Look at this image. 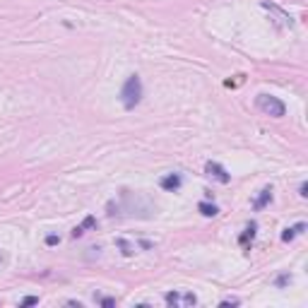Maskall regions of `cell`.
Masks as SVG:
<instances>
[{
    "label": "cell",
    "mask_w": 308,
    "mask_h": 308,
    "mask_svg": "<svg viewBox=\"0 0 308 308\" xmlns=\"http://www.w3.org/2000/svg\"><path fill=\"white\" fill-rule=\"evenodd\" d=\"M56 243H61V239H58L56 234H51V236H46V246H56Z\"/></svg>",
    "instance_id": "15"
},
{
    "label": "cell",
    "mask_w": 308,
    "mask_h": 308,
    "mask_svg": "<svg viewBox=\"0 0 308 308\" xmlns=\"http://www.w3.org/2000/svg\"><path fill=\"white\" fill-rule=\"evenodd\" d=\"M99 304L104 308H113L116 306V299H111V296H104V299H99Z\"/></svg>",
    "instance_id": "12"
},
{
    "label": "cell",
    "mask_w": 308,
    "mask_h": 308,
    "mask_svg": "<svg viewBox=\"0 0 308 308\" xmlns=\"http://www.w3.org/2000/svg\"><path fill=\"white\" fill-rule=\"evenodd\" d=\"M289 282H292V277H289V275H279L275 284H277V287H284V284H289Z\"/></svg>",
    "instance_id": "14"
},
{
    "label": "cell",
    "mask_w": 308,
    "mask_h": 308,
    "mask_svg": "<svg viewBox=\"0 0 308 308\" xmlns=\"http://www.w3.org/2000/svg\"><path fill=\"white\" fill-rule=\"evenodd\" d=\"M121 101L128 111H132L140 101H142V82H140V75H130L125 80L123 89H121Z\"/></svg>",
    "instance_id": "1"
},
{
    "label": "cell",
    "mask_w": 308,
    "mask_h": 308,
    "mask_svg": "<svg viewBox=\"0 0 308 308\" xmlns=\"http://www.w3.org/2000/svg\"><path fill=\"white\" fill-rule=\"evenodd\" d=\"M94 224H97V219H94V217H84L82 227H75V229H72V239L82 236V234H84V229H89V227H94Z\"/></svg>",
    "instance_id": "10"
},
{
    "label": "cell",
    "mask_w": 308,
    "mask_h": 308,
    "mask_svg": "<svg viewBox=\"0 0 308 308\" xmlns=\"http://www.w3.org/2000/svg\"><path fill=\"white\" fill-rule=\"evenodd\" d=\"M255 106H258L262 113L272 116V118H282V116L287 113V106H284L277 97H272V94H258V97H255Z\"/></svg>",
    "instance_id": "2"
},
{
    "label": "cell",
    "mask_w": 308,
    "mask_h": 308,
    "mask_svg": "<svg viewBox=\"0 0 308 308\" xmlns=\"http://www.w3.org/2000/svg\"><path fill=\"white\" fill-rule=\"evenodd\" d=\"M181 183H183V181H181L178 174H166V176L159 178V188L166 190V193H176V190L181 188Z\"/></svg>",
    "instance_id": "5"
},
{
    "label": "cell",
    "mask_w": 308,
    "mask_h": 308,
    "mask_svg": "<svg viewBox=\"0 0 308 308\" xmlns=\"http://www.w3.org/2000/svg\"><path fill=\"white\" fill-rule=\"evenodd\" d=\"M255 231H258V224H255V222H250V224H248V229L239 236V243H241L243 248H248V243H253V239H255Z\"/></svg>",
    "instance_id": "8"
},
{
    "label": "cell",
    "mask_w": 308,
    "mask_h": 308,
    "mask_svg": "<svg viewBox=\"0 0 308 308\" xmlns=\"http://www.w3.org/2000/svg\"><path fill=\"white\" fill-rule=\"evenodd\" d=\"M272 202V188L267 185V188H262L260 190V195H258V200L253 202V210H262L265 205H270Z\"/></svg>",
    "instance_id": "6"
},
{
    "label": "cell",
    "mask_w": 308,
    "mask_h": 308,
    "mask_svg": "<svg viewBox=\"0 0 308 308\" xmlns=\"http://www.w3.org/2000/svg\"><path fill=\"white\" fill-rule=\"evenodd\" d=\"M205 171H207V176H212V178H217L219 183H229V174H227V169L222 166V164H217V162H207V166H205Z\"/></svg>",
    "instance_id": "4"
},
{
    "label": "cell",
    "mask_w": 308,
    "mask_h": 308,
    "mask_svg": "<svg viewBox=\"0 0 308 308\" xmlns=\"http://www.w3.org/2000/svg\"><path fill=\"white\" fill-rule=\"evenodd\" d=\"M164 299H166V304H169V306H174V308H178V306H195V304H197L195 294H190V292H185V294H181V292H169Z\"/></svg>",
    "instance_id": "3"
},
{
    "label": "cell",
    "mask_w": 308,
    "mask_h": 308,
    "mask_svg": "<svg viewBox=\"0 0 308 308\" xmlns=\"http://www.w3.org/2000/svg\"><path fill=\"white\" fill-rule=\"evenodd\" d=\"M304 231H306V224H304V222H299L296 227H289V229H284V234H282V241H287V243H289V241H294V239H296L299 234H304Z\"/></svg>",
    "instance_id": "7"
},
{
    "label": "cell",
    "mask_w": 308,
    "mask_h": 308,
    "mask_svg": "<svg viewBox=\"0 0 308 308\" xmlns=\"http://www.w3.org/2000/svg\"><path fill=\"white\" fill-rule=\"evenodd\" d=\"M222 306H239V299H224Z\"/></svg>",
    "instance_id": "16"
},
{
    "label": "cell",
    "mask_w": 308,
    "mask_h": 308,
    "mask_svg": "<svg viewBox=\"0 0 308 308\" xmlns=\"http://www.w3.org/2000/svg\"><path fill=\"white\" fill-rule=\"evenodd\" d=\"M39 304V296H24L22 299V306H36Z\"/></svg>",
    "instance_id": "13"
},
{
    "label": "cell",
    "mask_w": 308,
    "mask_h": 308,
    "mask_svg": "<svg viewBox=\"0 0 308 308\" xmlns=\"http://www.w3.org/2000/svg\"><path fill=\"white\" fill-rule=\"evenodd\" d=\"M197 210H200V214H202V217H217V214H219L217 205H210V202H200V205H197Z\"/></svg>",
    "instance_id": "9"
},
{
    "label": "cell",
    "mask_w": 308,
    "mask_h": 308,
    "mask_svg": "<svg viewBox=\"0 0 308 308\" xmlns=\"http://www.w3.org/2000/svg\"><path fill=\"white\" fill-rule=\"evenodd\" d=\"M116 243H118V248H121V250H123V255H132V253H135V248L130 246V243H128V241H125V239H118V241H116Z\"/></svg>",
    "instance_id": "11"
}]
</instances>
